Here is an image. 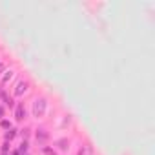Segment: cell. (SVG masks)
I'll use <instances>...</instances> for the list:
<instances>
[{
    "instance_id": "obj_3",
    "label": "cell",
    "mask_w": 155,
    "mask_h": 155,
    "mask_svg": "<svg viewBox=\"0 0 155 155\" xmlns=\"http://www.w3.org/2000/svg\"><path fill=\"white\" fill-rule=\"evenodd\" d=\"M28 88H29V82H28V81H20L17 86H15L13 95H15V97H22V95L28 91Z\"/></svg>"
},
{
    "instance_id": "obj_5",
    "label": "cell",
    "mask_w": 155,
    "mask_h": 155,
    "mask_svg": "<svg viewBox=\"0 0 155 155\" xmlns=\"http://www.w3.org/2000/svg\"><path fill=\"white\" fill-rule=\"evenodd\" d=\"M55 146L60 150V152H68V150H69V139H66V137H64V139H58V141L55 142Z\"/></svg>"
},
{
    "instance_id": "obj_6",
    "label": "cell",
    "mask_w": 155,
    "mask_h": 155,
    "mask_svg": "<svg viewBox=\"0 0 155 155\" xmlns=\"http://www.w3.org/2000/svg\"><path fill=\"white\" fill-rule=\"evenodd\" d=\"M48 139H49V133L46 132V130H37V142L44 144Z\"/></svg>"
},
{
    "instance_id": "obj_10",
    "label": "cell",
    "mask_w": 155,
    "mask_h": 155,
    "mask_svg": "<svg viewBox=\"0 0 155 155\" xmlns=\"http://www.w3.org/2000/svg\"><path fill=\"white\" fill-rule=\"evenodd\" d=\"M79 155H93V148L91 146H82L81 152H79Z\"/></svg>"
},
{
    "instance_id": "obj_9",
    "label": "cell",
    "mask_w": 155,
    "mask_h": 155,
    "mask_svg": "<svg viewBox=\"0 0 155 155\" xmlns=\"http://www.w3.org/2000/svg\"><path fill=\"white\" fill-rule=\"evenodd\" d=\"M11 77H13V71L9 69V71H6V75L2 77V81H0V84H2V86H6V84H7L9 81H11Z\"/></svg>"
},
{
    "instance_id": "obj_8",
    "label": "cell",
    "mask_w": 155,
    "mask_h": 155,
    "mask_svg": "<svg viewBox=\"0 0 155 155\" xmlns=\"http://www.w3.org/2000/svg\"><path fill=\"white\" fill-rule=\"evenodd\" d=\"M28 150H29L28 141H22L20 142V148H18V153H20V155H28Z\"/></svg>"
},
{
    "instance_id": "obj_16",
    "label": "cell",
    "mask_w": 155,
    "mask_h": 155,
    "mask_svg": "<svg viewBox=\"0 0 155 155\" xmlns=\"http://www.w3.org/2000/svg\"><path fill=\"white\" fill-rule=\"evenodd\" d=\"M4 69H6V64H2V62H0V73H2Z\"/></svg>"
},
{
    "instance_id": "obj_7",
    "label": "cell",
    "mask_w": 155,
    "mask_h": 155,
    "mask_svg": "<svg viewBox=\"0 0 155 155\" xmlns=\"http://www.w3.org/2000/svg\"><path fill=\"white\" fill-rule=\"evenodd\" d=\"M18 135V130H15V128H9L6 133H4V139H6V142H11L15 137Z\"/></svg>"
},
{
    "instance_id": "obj_4",
    "label": "cell",
    "mask_w": 155,
    "mask_h": 155,
    "mask_svg": "<svg viewBox=\"0 0 155 155\" xmlns=\"http://www.w3.org/2000/svg\"><path fill=\"white\" fill-rule=\"evenodd\" d=\"M0 101H2L4 104H6V106H9V108H13L15 106V102H13V99L9 97V95L4 91V88H0Z\"/></svg>"
},
{
    "instance_id": "obj_12",
    "label": "cell",
    "mask_w": 155,
    "mask_h": 155,
    "mask_svg": "<svg viewBox=\"0 0 155 155\" xmlns=\"http://www.w3.org/2000/svg\"><path fill=\"white\" fill-rule=\"evenodd\" d=\"M0 128H2V130H9V128H13V126H11V122H9V121L2 119V121H0Z\"/></svg>"
},
{
    "instance_id": "obj_13",
    "label": "cell",
    "mask_w": 155,
    "mask_h": 155,
    "mask_svg": "<svg viewBox=\"0 0 155 155\" xmlns=\"http://www.w3.org/2000/svg\"><path fill=\"white\" fill-rule=\"evenodd\" d=\"M29 132H31L29 128H24L22 132H20V135H22V141H28V137H29Z\"/></svg>"
},
{
    "instance_id": "obj_15",
    "label": "cell",
    "mask_w": 155,
    "mask_h": 155,
    "mask_svg": "<svg viewBox=\"0 0 155 155\" xmlns=\"http://www.w3.org/2000/svg\"><path fill=\"white\" fill-rule=\"evenodd\" d=\"M2 117H4V106L0 104V119H2Z\"/></svg>"
},
{
    "instance_id": "obj_2",
    "label": "cell",
    "mask_w": 155,
    "mask_h": 155,
    "mask_svg": "<svg viewBox=\"0 0 155 155\" xmlns=\"http://www.w3.org/2000/svg\"><path fill=\"white\" fill-rule=\"evenodd\" d=\"M24 119H26V108H24V102H18L15 106V121L22 122Z\"/></svg>"
},
{
    "instance_id": "obj_1",
    "label": "cell",
    "mask_w": 155,
    "mask_h": 155,
    "mask_svg": "<svg viewBox=\"0 0 155 155\" xmlns=\"http://www.w3.org/2000/svg\"><path fill=\"white\" fill-rule=\"evenodd\" d=\"M46 106H48V102H46V99H44V97L35 99V102H33V117H37V119L44 117V113H46Z\"/></svg>"
},
{
    "instance_id": "obj_11",
    "label": "cell",
    "mask_w": 155,
    "mask_h": 155,
    "mask_svg": "<svg viewBox=\"0 0 155 155\" xmlns=\"http://www.w3.org/2000/svg\"><path fill=\"white\" fill-rule=\"evenodd\" d=\"M42 153L44 155H57V152H55L53 148H49V146H42Z\"/></svg>"
},
{
    "instance_id": "obj_14",
    "label": "cell",
    "mask_w": 155,
    "mask_h": 155,
    "mask_svg": "<svg viewBox=\"0 0 155 155\" xmlns=\"http://www.w3.org/2000/svg\"><path fill=\"white\" fill-rule=\"evenodd\" d=\"M2 155H9V142H6V141L2 144Z\"/></svg>"
},
{
    "instance_id": "obj_17",
    "label": "cell",
    "mask_w": 155,
    "mask_h": 155,
    "mask_svg": "<svg viewBox=\"0 0 155 155\" xmlns=\"http://www.w3.org/2000/svg\"><path fill=\"white\" fill-rule=\"evenodd\" d=\"M11 155H20V153H18V150H13V152H11Z\"/></svg>"
}]
</instances>
